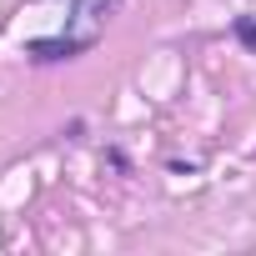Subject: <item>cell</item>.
<instances>
[{
  "instance_id": "3",
  "label": "cell",
  "mask_w": 256,
  "mask_h": 256,
  "mask_svg": "<svg viewBox=\"0 0 256 256\" xmlns=\"http://www.w3.org/2000/svg\"><path fill=\"white\" fill-rule=\"evenodd\" d=\"M231 30H236V40H241L246 50H256V20H251V16H236V26H231Z\"/></svg>"
},
{
  "instance_id": "2",
  "label": "cell",
  "mask_w": 256,
  "mask_h": 256,
  "mask_svg": "<svg viewBox=\"0 0 256 256\" xmlns=\"http://www.w3.org/2000/svg\"><path fill=\"white\" fill-rule=\"evenodd\" d=\"M116 6H120V0H80V6H76V16H80V20H86V30L96 36V30L116 16Z\"/></svg>"
},
{
  "instance_id": "1",
  "label": "cell",
  "mask_w": 256,
  "mask_h": 256,
  "mask_svg": "<svg viewBox=\"0 0 256 256\" xmlns=\"http://www.w3.org/2000/svg\"><path fill=\"white\" fill-rule=\"evenodd\" d=\"M86 46H90L86 36H40V40H30V46H26V56L46 66V60H70V56H80Z\"/></svg>"
}]
</instances>
